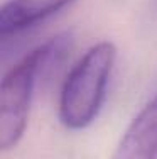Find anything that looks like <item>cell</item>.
<instances>
[{"mask_svg":"<svg viewBox=\"0 0 157 159\" xmlns=\"http://www.w3.org/2000/svg\"><path fill=\"white\" fill-rule=\"evenodd\" d=\"M117 59L110 41L91 46L71 68L59 95V120L71 130H81L96 119Z\"/></svg>","mask_w":157,"mask_h":159,"instance_id":"1","label":"cell"},{"mask_svg":"<svg viewBox=\"0 0 157 159\" xmlns=\"http://www.w3.org/2000/svg\"><path fill=\"white\" fill-rule=\"evenodd\" d=\"M64 37H52L51 41L32 49L29 54L12 66L0 83V149H14L24 137L29 122V110L34 95V86L39 73L52 58L63 52Z\"/></svg>","mask_w":157,"mask_h":159,"instance_id":"2","label":"cell"},{"mask_svg":"<svg viewBox=\"0 0 157 159\" xmlns=\"http://www.w3.org/2000/svg\"><path fill=\"white\" fill-rule=\"evenodd\" d=\"M111 159H157V95L130 122Z\"/></svg>","mask_w":157,"mask_h":159,"instance_id":"3","label":"cell"},{"mask_svg":"<svg viewBox=\"0 0 157 159\" xmlns=\"http://www.w3.org/2000/svg\"><path fill=\"white\" fill-rule=\"evenodd\" d=\"M73 0H9L0 10V37L25 31L59 12Z\"/></svg>","mask_w":157,"mask_h":159,"instance_id":"4","label":"cell"}]
</instances>
